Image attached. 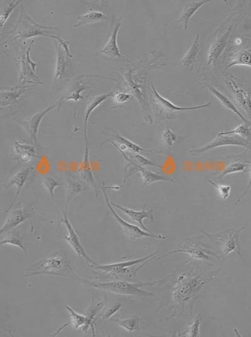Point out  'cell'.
Here are the masks:
<instances>
[{
  "label": "cell",
  "instance_id": "1",
  "mask_svg": "<svg viewBox=\"0 0 251 337\" xmlns=\"http://www.w3.org/2000/svg\"><path fill=\"white\" fill-rule=\"evenodd\" d=\"M72 276L82 284L86 285V286L94 287L98 291L114 294L116 296H130L137 299H146L154 296V293L142 289L141 287L152 286L163 280V279L162 280L158 279L150 282L137 283H129L118 280L106 281V282H95V281H90L88 279L79 276L74 271H73Z\"/></svg>",
  "mask_w": 251,
  "mask_h": 337
},
{
  "label": "cell",
  "instance_id": "2",
  "mask_svg": "<svg viewBox=\"0 0 251 337\" xmlns=\"http://www.w3.org/2000/svg\"><path fill=\"white\" fill-rule=\"evenodd\" d=\"M74 270L63 252H55L48 258L34 263L26 271V277L49 275L60 277L72 276Z\"/></svg>",
  "mask_w": 251,
  "mask_h": 337
},
{
  "label": "cell",
  "instance_id": "3",
  "mask_svg": "<svg viewBox=\"0 0 251 337\" xmlns=\"http://www.w3.org/2000/svg\"><path fill=\"white\" fill-rule=\"evenodd\" d=\"M35 40L30 41H23L21 46L17 48V55L15 61L19 68V81L18 86H33L43 84L42 81L36 75L37 64L30 59V52L34 45Z\"/></svg>",
  "mask_w": 251,
  "mask_h": 337
},
{
  "label": "cell",
  "instance_id": "4",
  "mask_svg": "<svg viewBox=\"0 0 251 337\" xmlns=\"http://www.w3.org/2000/svg\"><path fill=\"white\" fill-rule=\"evenodd\" d=\"M59 27L55 26H41L33 20L26 13L23 3L22 4L21 15L16 26L5 34H10L4 43L17 40L18 39H30L37 36H46L52 38L54 30H59Z\"/></svg>",
  "mask_w": 251,
  "mask_h": 337
},
{
  "label": "cell",
  "instance_id": "5",
  "mask_svg": "<svg viewBox=\"0 0 251 337\" xmlns=\"http://www.w3.org/2000/svg\"><path fill=\"white\" fill-rule=\"evenodd\" d=\"M157 254V252H153L150 255L145 257V258L138 259L123 261L114 263V264L100 265L96 264L92 265L90 266L91 268L94 270V274L99 273L100 275L105 277L107 276L108 278H114L115 280H119L122 277L126 276H132L135 274L134 272H132L131 267L137 264H141L144 261L151 259Z\"/></svg>",
  "mask_w": 251,
  "mask_h": 337
},
{
  "label": "cell",
  "instance_id": "6",
  "mask_svg": "<svg viewBox=\"0 0 251 337\" xmlns=\"http://www.w3.org/2000/svg\"><path fill=\"white\" fill-rule=\"evenodd\" d=\"M57 51V62L54 81L52 84V91H57L62 84L68 82L73 76V68L71 58L73 56L70 53L62 48L57 40L53 39Z\"/></svg>",
  "mask_w": 251,
  "mask_h": 337
},
{
  "label": "cell",
  "instance_id": "7",
  "mask_svg": "<svg viewBox=\"0 0 251 337\" xmlns=\"http://www.w3.org/2000/svg\"><path fill=\"white\" fill-rule=\"evenodd\" d=\"M122 18L117 19L115 16L112 18V23L109 28L107 41L105 45L99 52L108 61L130 62L127 57L121 54L117 46V35L121 26Z\"/></svg>",
  "mask_w": 251,
  "mask_h": 337
},
{
  "label": "cell",
  "instance_id": "8",
  "mask_svg": "<svg viewBox=\"0 0 251 337\" xmlns=\"http://www.w3.org/2000/svg\"><path fill=\"white\" fill-rule=\"evenodd\" d=\"M150 93L153 108L156 111L157 115H160L161 117L170 118L172 114L178 111L198 110L208 108L211 105V102L198 106L181 107L175 105L172 102L160 95L154 85L152 86V91Z\"/></svg>",
  "mask_w": 251,
  "mask_h": 337
},
{
  "label": "cell",
  "instance_id": "9",
  "mask_svg": "<svg viewBox=\"0 0 251 337\" xmlns=\"http://www.w3.org/2000/svg\"><path fill=\"white\" fill-rule=\"evenodd\" d=\"M101 189L103 192L104 197H105L106 205L110 208V211H112L113 215L114 216L121 231L126 236H128L129 238L133 240L140 239V238L144 237H151L160 240L165 239L166 237L162 236L161 234H158L157 235V234L154 233H150V232L148 233V232L145 231H143V230L136 226V225L129 224L128 222L124 221L123 218L120 217L118 214L114 210V207H113L110 199H109L108 196L106 192V186H103Z\"/></svg>",
  "mask_w": 251,
  "mask_h": 337
},
{
  "label": "cell",
  "instance_id": "10",
  "mask_svg": "<svg viewBox=\"0 0 251 337\" xmlns=\"http://www.w3.org/2000/svg\"><path fill=\"white\" fill-rule=\"evenodd\" d=\"M61 222L65 225L67 230H68V235L66 236V240L68 245H70V247L72 248L73 251L76 253L77 256L83 259L89 266L96 264L97 263L94 260H92V259L88 255L86 250L84 249L83 245L81 244L79 235H77L74 227L72 226L69 219H68V215H67V211L64 212L63 217L62 218Z\"/></svg>",
  "mask_w": 251,
  "mask_h": 337
},
{
  "label": "cell",
  "instance_id": "11",
  "mask_svg": "<svg viewBox=\"0 0 251 337\" xmlns=\"http://www.w3.org/2000/svg\"><path fill=\"white\" fill-rule=\"evenodd\" d=\"M238 146L249 148L250 142L236 135H218L206 146L188 152L191 156H199L212 149L221 146Z\"/></svg>",
  "mask_w": 251,
  "mask_h": 337
},
{
  "label": "cell",
  "instance_id": "12",
  "mask_svg": "<svg viewBox=\"0 0 251 337\" xmlns=\"http://www.w3.org/2000/svg\"><path fill=\"white\" fill-rule=\"evenodd\" d=\"M56 104L48 106L45 110L39 111L32 116L28 120L26 121H17L22 129L28 133L31 142L33 144L38 145V133L42 120L49 111L56 108Z\"/></svg>",
  "mask_w": 251,
  "mask_h": 337
},
{
  "label": "cell",
  "instance_id": "13",
  "mask_svg": "<svg viewBox=\"0 0 251 337\" xmlns=\"http://www.w3.org/2000/svg\"><path fill=\"white\" fill-rule=\"evenodd\" d=\"M33 170V167L32 166H28L25 167V168L22 169L21 171H19L18 173L15 174V175L13 176V177L4 185V186H3V188L5 189H7L9 187L13 186L17 187V192L16 194H15V197L13 198V202L11 203L10 207L6 209V212L10 211L12 207H14L15 202H16L18 197H19L20 194H21L22 187L25 184L26 181H27L29 177V175H30V173H32Z\"/></svg>",
  "mask_w": 251,
  "mask_h": 337
},
{
  "label": "cell",
  "instance_id": "14",
  "mask_svg": "<svg viewBox=\"0 0 251 337\" xmlns=\"http://www.w3.org/2000/svg\"><path fill=\"white\" fill-rule=\"evenodd\" d=\"M120 152H121L124 157L126 158V160L130 163V165L134 166L135 171L133 172V173H136L137 171L139 172L142 179V186H145L146 184H152V183L157 181H175L173 178L157 175V174L153 173V172L147 170V169L144 168L141 165L137 164V163L131 160L123 151Z\"/></svg>",
  "mask_w": 251,
  "mask_h": 337
},
{
  "label": "cell",
  "instance_id": "15",
  "mask_svg": "<svg viewBox=\"0 0 251 337\" xmlns=\"http://www.w3.org/2000/svg\"><path fill=\"white\" fill-rule=\"evenodd\" d=\"M32 86H16L10 87L6 90H1L0 94V107L1 109L5 107L15 105L19 104V98L26 91L30 90Z\"/></svg>",
  "mask_w": 251,
  "mask_h": 337
},
{
  "label": "cell",
  "instance_id": "16",
  "mask_svg": "<svg viewBox=\"0 0 251 337\" xmlns=\"http://www.w3.org/2000/svg\"><path fill=\"white\" fill-rule=\"evenodd\" d=\"M19 207V204L13 207V209H11L10 215L6 218L0 230V234H3L4 232L19 226L20 224L27 220L30 216L29 213H26L23 207Z\"/></svg>",
  "mask_w": 251,
  "mask_h": 337
},
{
  "label": "cell",
  "instance_id": "17",
  "mask_svg": "<svg viewBox=\"0 0 251 337\" xmlns=\"http://www.w3.org/2000/svg\"><path fill=\"white\" fill-rule=\"evenodd\" d=\"M111 203H112L113 207H116V208L124 212V213H125L126 215L128 216L131 219L137 222L144 231L150 232V233H153V232L151 231L150 229H148V228H146L145 225L143 224V220L145 219V218H149L151 221L154 220V214H153V211L152 209H150V210L149 211H146V205L143 207V210L137 211L128 208V207L120 206V205H116L115 203L112 202H111Z\"/></svg>",
  "mask_w": 251,
  "mask_h": 337
},
{
  "label": "cell",
  "instance_id": "18",
  "mask_svg": "<svg viewBox=\"0 0 251 337\" xmlns=\"http://www.w3.org/2000/svg\"><path fill=\"white\" fill-rule=\"evenodd\" d=\"M113 136L114 137L115 140V142L113 141L112 140L108 139L105 140V142L103 143H106L108 142H110L112 143L113 146L116 147L119 151H123L129 150L133 152L134 154H139L141 153H147V152H153L150 150H146L142 147L135 144V143L131 141V140L127 139V138L124 137L119 134L118 133L115 132V131H113Z\"/></svg>",
  "mask_w": 251,
  "mask_h": 337
},
{
  "label": "cell",
  "instance_id": "19",
  "mask_svg": "<svg viewBox=\"0 0 251 337\" xmlns=\"http://www.w3.org/2000/svg\"><path fill=\"white\" fill-rule=\"evenodd\" d=\"M79 175L81 180L87 184L90 185L93 189L96 192L97 197L98 195L97 192V186L94 175H93L92 170L90 166V156H89V143L86 141V151L83 162H82L81 167L79 169Z\"/></svg>",
  "mask_w": 251,
  "mask_h": 337
},
{
  "label": "cell",
  "instance_id": "20",
  "mask_svg": "<svg viewBox=\"0 0 251 337\" xmlns=\"http://www.w3.org/2000/svg\"><path fill=\"white\" fill-rule=\"evenodd\" d=\"M228 84L234 94L237 104L249 115L251 116V98L250 95L243 89L240 88L232 78L230 81H228Z\"/></svg>",
  "mask_w": 251,
  "mask_h": 337
},
{
  "label": "cell",
  "instance_id": "21",
  "mask_svg": "<svg viewBox=\"0 0 251 337\" xmlns=\"http://www.w3.org/2000/svg\"><path fill=\"white\" fill-rule=\"evenodd\" d=\"M1 243H0L1 246L6 245L16 246L20 248L25 254L26 256H28L23 236L21 235L19 232L12 229L4 232V233L1 234Z\"/></svg>",
  "mask_w": 251,
  "mask_h": 337
},
{
  "label": "cell",
  "instance_id": "22",
  "mask_svg": "<svg viewBox=\"0 0 251 337\" xmlns=\"http://www.w3.org/2000/svg\"><path fill=\"white\" fill-rule=\"evenodd\" d=\"M114 91H112V92L111 93L95 96V97L91 98V99L90 100V102H89L88 104H87L86 108L85 120H84V133L85 141H86V140H88V122L91 113H92L95 109L97 108L100 104H101L104 101H106V100L108 99L109 98L113 97V95H114Z\"/></svg>",
  "mask_w": 251,
  "mask_h": 337
},
{
  "label": "cell",
  "instance_id": "23",
  "mask_svg": "<svg viewBox=\"0 0 251 337\" xmlns=\"http://www.w3.org/2000/svg\"><path fill=\"white\" fill-rule=\"evenodd\" d=\"M14 152L21 161L25 163L32 161L38 157L35 147L21 142H15Z\"/></svg>",
  "mask_w": 251,
  "mask_h": 337
},
{
  "label": "cell",
  "instance_id": "24",
  "mask_svg": "<svg viewBox=\"0 0 251 337\" xmlns=\"http://www.w3.org/2000/svg\"><path fill=\"white\" fill-rule=\"evenodd\" d=\"M210 1L208 0H205V1L199 2H192V3L186 4L183 10H182L181 16H180L179 20L177 21L178 23L183 24L184 29H185V30H187L190 21L192 17L194 16L195 12L198 10H199L202 6H204V4Z\"/></svg>",
  "mask_w": 251,
  "mask_h": 337
},
{
  "label": "cell",
  "instance_id": "25",
  "mask_svg": "<svg viewBox=\"0 0 251 337\" xmlns=\"http://www.w3.org/2000/svg\"><path fill=\"white\" fill-rule=\"evenodd\" d=\"M200 37H201V35H197L194 43L181 60L182 65L185 67L188 70L192 71L194 69L198 53L201 50V44L199 42Z\"/></svg>",
  "mask_w": 251,
  "mask_h": 337
},
{
  "label": "cell",
  "instance_id": "26",
  "mask_svg": "<svg viewBox=\"0 0 251 337\" xmlns=\"http://www.w3.org/2000/svg\"><path fill=\"white\" fill-rule=\"evenodd\" d=\"M229 31H228L225 34L223 35V37L218 40V41L215 42L214 44L211 47L208 52V57H206V62L208 65L210 64L214 63L216 60L218 59L220 55L221 54L224 49L225 48L227 42L228 37H229Z\"/></svg>",
  "mask_w": 251,
  "mask_h": 337
},
{
  "label": "cell",
  "instance_id": "27",
  "mask_svg": "<svg viewBox=\"0 0 251 337\" xmlns=\"http://www.w3.org/2000/svg\"><path fill=\"white\" fill-rule=\"evenodd\" d=\"M89 88H90V86L83 84L81 81V80H78L77 81L76 86H75L74 90L72 92L68 93L65 97H62L59 101L57 102L56 104L57 105L58 113L59 112L64 103L68 101V100L77 102L79 100H83L84 97L82 95V93L84 91L88 90Z\"/></svg>",
  "mask_w": 251,
  "mask_h": 337
},
{
  "label": "cell",
  "instance_id": "28",
  "mask_svg": "<svg viewBox=\"0 0 251 337\" xmlns=\"http://www.w3.org/2000/svg\"><path fill=\"white\" fill-rule=\"evenodd\" d=\"M77 23L74 25V28L85 26V25L96 23L101 21L108 20L109 18L103 13L99 11H91L85 14L79 15L77 17Z\"/></svg>",
  "mask_w": 251,
  "mask_h": 337
},
{
  "label": "cell",
  "instance_id": "29",
  "mask_svg": "<svg viewBox=\"0 0 251 337\" xmlns=\"http://www.w3.org/2000/svg\"><path fill=\"white\" fill-rule=\"evenodd\" d=\"M206 86L207 87L208 90L211 91V93H212L227 108H228V110L232 111L235 115L238 116L244 123H247V124L251 123V122L249 121V120L244 117L243 114L240 112L237 107L234 105V104H233V103L231 102V100L228 99L226 95L220 92V91L217 90V89H215L214 86L209 85H206Z\"/></svg>",
  "mask_w": 251,
  "mask_h": 337
},
{
  "label": "cell",
  "instance_id": "30",
  "mask_svg": "<svg viewBox=\"0 0 251 337\" xmlns=\"http://www.w3.org/2000/svg\"><path fill=\"white\" fill-rule=\"evenodd\" d=\"M86 187H84L77 181L72 178H68V184H67V195L66 202V211L68 210V207L72 200L81 192L86 191Z\"/></svg>",
  "mask_w": 251,
  "mask_h": 337
},
{
  "label": "cell",
  "instance_id": "31",
  "mask_svg": "<svg viewBox=\"0 0 251 337\" xmlns=\"http://www.w3.org/2000/svg\"><path fill=\"white\" fill-rule=\"evenodd\" d=\"M66 309L69 313L68 316L70 317L71 321L70 323H67L66 325L62 327L61 329H64L66 326L71 324L74 326L75 329L78 330L79 328H82L84 331L86 332L87 325H88V319L86 315L76 313L72 308L69 307H66Z\"/></svg>",
  "mask_w": 251,
  "mask_h": 337
},
{
  "label": "cell",
  "instance_id": "32",
  "mask_svg": "<svg viewBox=\"0 0 251 337\" xmlns=\"http://www.w3.org/2000/svg\"><path fill=\"white\" fill-rule=\"evenodd\" d=\"M235 65H245L251 68V50H243L234 53L231 57L230 63L227 66V69Z\"/></svg>",
  "mask_w": 251,
  "mask_h": 337
},
{
  "label": "cell",
  "instance_id": "33",
  "mask_svg": "<svg viewBox=\"0 0 251 337\" xmlns=\"http://www.w3.org/2000/svg\"><path fill=\"white\" fill-rule=\"evenodd\" d=\"M113 322L117 323L123 329L127 330L128 332H135L139 330L140 321H141V318H140L137 314H134L132 317L125 319L115 318L112 320Z\"/></svg>",
  "mask_w": 251,
  "mask_h": 337
},
{
  "label": "cell",
  "instance_id": "34",
  "mask_svg": "<svg viewBox=\"0 0 251 337\" xmlns=\"http://www.w3.org/2000/svg\"><path fill=\"white\" fill-rule=\"evenodd\" d=\"M104 305L103 301H99V302H96L94 304H92L87 310L85 315L87 317V319H88V325H87L86 332H88L89 330L91 329L92 330L93 334L94 335V321L97 318V315L101 309H103Z\"/></svg>",
  "mask_w": 251,
  "mask_h": 337
},
{
  "label": "cell",
  "instance_id": "35",
  "mask_svg": "<svg viewBox=\"0 0 251 337\" xmlns=\"http://www.w3.org/2000/svg\"><path fill=\"white\" fill-rule=\"evenodd\" d=\"M244 229H245L244 227L241 228L230 236L228 242H226L225 247H224V252H225L226 256H228L232 251H235L238 254V255H241V247H240L239 244V235L240 233L244 231Z\"/></svg>",
  "mask_w": 251,
  "mask_h": 337
},
{
  "label": "cell",
  "instance_id": "36",
  "mask_svg": "<svg viewBox=\"0 0 251 337\" xmlns=\"http://www.w3.org/2000/svg\"><path fill=\"white\" fill-rule=\"evenodd\" d=\"M185 252V253L190 254V255L191 256H192V258H194V259H195L202 260H210V255L211 254H212L209 251H205V250L204 249L201 250L197 249H182L176 250V251H172L170 252V253L166 254L165 256H162L161 257V258H159V259H160L163 258L164 257H166V256L170 255V254H173L177 253V252Z\"/></svg>",
  "mask_w": 251,
  "mask_h": 337
},
{
  "label": "cell",
  "instance_id": "37",
  "mask_svg": "<svg viewBox=\"0 0 251 337\" xmlns=\"http://www.w3.org/2000/svg\"><path fill=\"white\" fill-rule=\"evenodd\" d=\"M218 135H236L239 136L248 142H251V122L244 123L236 127L234 130L229 131H224Z\"/></svg>",
  "mask_w": 251,
  "mask_h": 337
},
{
  "label": "cell",
  "instance_id": "38",
  "mask_svg": "<svg viewBox=\"0 0 251 337\" xmlns=\"http://www.w3.org/2000/svg\"><path fill=\"white\" fill-rule=\"evenodd\" d=\"M22 1H10L6 3L5 6L2 8L1 15H0V24H1V30L3 28L4 25L10 17L11 14L14 11L18 5L22 3Z\"/></svg>",
  "mask_w": 251,
  "mask_h": 337
},
{
  "label": "cell",
  "instance_id": "39",
  "mask_svg": "<svg viewBox=\"0 0 251 337\" xmlns=\"http://www.w3.org/2000/svg\"><path fill=\"white\" fill-rule=\"evenodd\" d=\"M248 166V164L246 162H236L232 163L229 166L226 167L225 170L221 174L219 178L221 179L222 178L224 177L227 175H230V174H234L236 173H240V172L244 171Z\"/></svg>",
  "mask_w": 251,
  "mask_h": 337
},
{
  "label": "cell",
  "instance_id": "40",
  "mask_svg": "<svg viewBox=\"0 0 251 337\" xmlns=\"http://www.w3.org/2000/svg\"><path fill=\"white\" fill-rule=\"evenodd\" d=\"M162 139H163L166 147H168L169 149H171L173 144L177 141V135L173 131L172 128L168 126L166 127L165 130L163 131V135H162Z\"/></svg>",
  "mask_w": 251,
  "mask_h": 337
},
{
  "label": "cell",
  "instance_id": "41",
  "mask_svg": "<svg viewBox=\"0 0 251 337\" xmlns=\"http://www.w3.org/2000/svg\"><path fill=\"white\" fill-rule=\"evenodd\" d=\"M42 184L46 191L48 192L50 194L51 197L53 198V200L55 199V189L58 186H61L62 184L58 182L56 180L54 179V178L46 177L42 181Z\"/></svg>",
  "mask_w": 251,
  "mask_h": 337
},
{
  "label": "cell",
  "instance_id": "42",
  "mask_svg": "<svg viewBox=\"0 0 251 337\" xmlns=\"http://www.w3.org/2000/svg\"><path fill=\"white\" fill-rule=\"evenodd\" d=\"M202 320V315L201 313L198 314L195 318L194 322L191 327L188 328L187 332H185V334H188V336L192 337H200V326H201Z\"/></svg>",
  "mask_w": 251,
  "mask_h": 337
},
{
  "label": "cell",
  "instance_id": "43",
  "mask_svg": "<svg viewBox=\"0 0 251 337\" xmlns=\"http://www.w3.org/2000/svg\"><path fill=\"white\" fill-rule=\"evenodd\" d=\"M208 181L209 182L212 186L216 187L217 191H219L220 195H221L222 198H223L224 200L228 199V196L230 195L231 191V187L230 186H228V185L217 184L210 180H208Z\"/></svg>",
  "mask_w": 251,
  "mask_h": 337
},
{
  "label": "cell",
  "instance_id": "44",
  "mask_svg": "<svg viewBox=\"0 0 251 337\" xmlns=\"http://www.w3.org/2000/svg\"><path fill=\"white\" fill-rule=\"evenodd\" d=\"M124 303H118V304L113 305L112 307H108L105 310L104 313L101 314V318L104 320H109L112 316L116 313L120 309L123 307Z\"/></svg>",
  "mask_w": 251,
  "mask_h": 337
},
{
  "label": "cell",
  "instance_id": "45",
  "mask_svg": "<svg viewBox=\"0 0 251 337\" xmlns=\"http://www.w3.org/2000/svg\"><path fill=\"white\" fill-rule=\"evenodd\" d=\"M113 99L117 104H123L132 100V95L126 92H114Z\"/></svg>",
  "mask_w": 251,
  "mask_h": 337
},
{
  "label": "cell",
  "instance_id": "46",
  "mask_svg": "<svg viewBox=\"0 0 251 337\" xmlns=\"http://www.w3.org/2000/svg\"><path fill=\"white\" fill-rule=\"evenodd\" d=\"M134 157L136 158L138 164L141 165L142 166L157 167H160V168H162V166H160V165L151 161L148 158L139 155V154H136V155L134 156Z\"/></svg>",
  "mask_w": 251,
  "mask_h": 337
},
{
  "label": "cell",
  "instance_id": "47",
  "mask_svg": "<svg viewBox=\"0 0 251 337\" xmlns=\"http://www.w3.org/2000/svg\"><path fill=\"white\" fill-rule=\"evenodd\" d=\"M250 181H249L248 185L247 186V188H246L245 191L244 192L243 195L241 196V197L239 198V199L237 201V202L235 203V205L238 204V203L241 202L242 200H243V198L244 197V196H246V194H247L248 192L250 191V189L251 187V164H250Z\"/></svg>",
  "mask_w": 251,
  "mask_h": 337
}]
</instances>
